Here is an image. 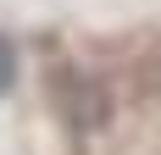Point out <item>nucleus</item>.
Here are the masks:
<instances>
[{
	"mask_svg": "<svg viewBox=\"0 0 161 155\" xmlns=\"http://www.w3.org/2000/svg\"><path fill=\"white\" fill-rule=\"evenodd\" d=\"M11 83H17V45L0 33V94L11 89Z\"/></svg>",
	"mask_w": 161,
	"mask_h": 155,
	"instance_id": "obj_1",
	"label": "nucleus"
}]
</instances>
